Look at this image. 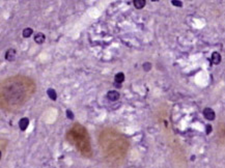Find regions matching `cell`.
Here are the masks:
<instances>
[{
	"label": "cell",
	"mask_w": 225,
	"mask_h": 168,
	"mask_svg": "<svg viewBox=\"0 0 225 168\" xmlns=\"http://www.w3.org/2000/svg\"><path fill=\"white\" fill-rule=\"evenodd\" d=\"M203 116L208 120H214L216 117V114H215L214 110L211 109V108H204L203 109Z\"/></svg>",
	"instance_id": "obj_1"
},
{
	"label": "cell",
	"mask_w": 225,
	"mask_h": 168,
	"mask_svg": "<svg viewBox=\"0 0 225 168\" xmlns=\"http://www.w3.org/2000/svg\"><path fill=\"white\" fill-rule=\"evenodd\" d=\"M16 54H17V52H16L15 49H9V50L5 52V59H6L7 61H14L16 58Z\"/></svg>",
	"instance_id": "obj_2"
},
{
	"label": "cell",
	"mask_w": 225,
	"mask_h": 168,
	"mask_svg": "<svg viewBox=\"0 0 225 168\" xmlns=\"http://www.w3.org/2000/svg\"><path fill=\"white\" fill-rule=\"evenodd\" d=\"M120 94L118 92H116V90H110V92H108L107 94V98L108 100L112 101V102H115V101H117L118 99H119Z\"/></svg>",
	"instance_id": "obj_3"
},
{
	"label": "cell",
	"mask_w": 225,
	"mask_h": 168,
	"mask_svg": "<svg viewBox=\"0 0 225 168\" xmlns=\"http://www.w3.org/2000/svg\"><path fill=\"white\" fill-rule=\"evenodd\" d=\"M29 126V119L27 117H22L19 122V128L21 131H25Z\"/></svg>",
	"instance_id": "obj_4"
},
{
	"label": "cell",
	"mask_w": 225,
	"mask_h": 168,
	"mask_svg": "<svg viewBox=\"0 0 225 168\" xmlns=\"http://www.w3.org/2000/svg\"><path fill=\"white\" fill-rule=\"evenodd\" d=\"M45 39H46V36H45V34L43 32H37L36 34L34 35V41L39 45L43 44L45 41Z\"/></svg>",
	"instance_id": "obj_5"
},
{
	"label": "cell",
	"mask_w": 225,
	"mask_h": 168,
	"mask_svg": "<svg viewBox=\"0 0 225 168\" xmlns=\"http://www.w3.org/2000/svg\"><path fill=\"white\" fill-rule=\"evenodd\" d=\"M212 62L214 64H219L221 62V55L218 52H213L212 54Z\"/></svg>",
	"instance_id": "obj_6"
},
{
	"label": "cell",
	"mask_w": 225,
	"mask_h": 168,
	"mask_svg": "<svg viewBox=\"0 0 225 168\" xmlns=\"http://www.w3.org/2000/svg\"><path fill=\"white\" fill-rule=\"evenodd\" d=\"M133 3H134V6H135L136 9H143V7L145 6L146 1H145V0H134Z\"/></svg>",
	"instance_id": "obj_7"
},
{
	"label": "cell",
	"mask_w": 225,
	"mask_h": 168,
	"mask_svg": "<svg viewBox=\"0 0 225 168\" xmlns=\"http://www.w3.org/2000/svg\"><path fill=\"white\" fill-rule=\"evenodd\" d=\"M114 82L115 83H118V84H121L124 81H125V74L124 73H117L114 77Z\"/></svg>",
	"instance_id": "obj_8"
},
{
	"label": "cell",
	"mask_w": 225,
	"mask_h": 168,
	"mask_svg": "<svg viewBox=\"0 0 225 168\" xmlns=\"http://www.w3.org/2000/svg\"><path fill=\"white\" fill-rule=\"evenodd\" d=\"M47 94H48V97L52 101L57 100V94H56V92H55V89H53V88H49V89H47Z\"/></svg>",
	"instance_id": "obj_9"
},
{
	"label": "cell",
	"mask_w": 225,
	"mask_h": 168,
	"mask_svg": "<svg viewBox=\"0 0 225 168\" xmlns=\"http://www.w3.org/2000/svg\"><path fill=\"white\" fill-rule=\"evenodd\" d=\"M33 33V29L30 28V27H27V28H25L24 30H23V37H25V39H28V37H30L31 35H32Z\"/></svg>",
	"instance_id": "obj_10"
},
{
	"label": "cell",
	"mask_w": 225,
	"mask_h": 168,
	"mask_svg": "<svg viewBox=\"0 0 225 168\" xmlns=\"http://www.w3.org/2000/svg\"><path fill=\"white\" fill-rule=\"evenodd\" d=\"M151 62H144L143 64V70L145 71V72H149V71H151Z\"/></svg>",
	"instance_id": "obj_11"
},
{
	"label": "cell",
	"mask_w": 225,
	"mask_h": 168,
	"mask_svg": "<svg viewBox=\"0 0 225 168\" xmlns=\"http://www.w3.org/2000/svg\"><path fill=\"white\" fill-rule=\"evenodd\" d=\"M66 117L69 118V119H74V113L72 112V110H70V109H68L66 110Z\"/></svg>",
	"instance_id": "obj_12"
},
{
	"label": "cell",
	"mask_w": 225,
	"mask_h": 168,
	"mask_svg": "<svg viewBox=\"0 0 225 168\" xmlns=\"http://www.w3.org/2000/svg\"><path fill=\"white\" fill-rule=\"evenodd\" d=\"M171 3H172L174 6H179V7L183 6V2H181V1H175V0H172Z\"/></svg>",
	"instance_id": "obj_13"
},
{
	"label": "cell",
	"mask_w": 225,
	"mask_h": 168,
	"mask_svg": "<svg viewBox=\"0 0 225 168\" xmlns=\"http://www.w3.org/2000/svg\"><path fill=\"white\" fill-rule=\"evenodd\" d=\"M211 132H212V126L208 124V126H206V134H210Z\"/></svg>",
	"instance_id": "obj_14"
},
{
	"label": "cell",
	"mask_w": 225,
	"mask_h": 168,
	"mask_svg": "<svg viewBox=\"0 0 225 168\" xmlns=\"http://www.w3.org/2000/svg\"><path fill=\"white\" fill-rule=\"evenodd\" d=\"M114 86H116L117 88H120V87H121V84H118V83H115V82H114Z\"/></svg>",
	"instance_id": "obj_15"
},
{
	"label": "cell",
	"mask_w": 225,
	"mask_h": 168,
	"mask_svg": "<svg viewBox=\"0 0 225 168\" xmlns=\"http://www.w3.org/2000/svg\"><path fill=\"white\" fill-rule=\"evenodd\" d=\"M0 160H1V152H0Z\"/></svg>",
	"instance_id": "obj_16"
}]
</instances>
